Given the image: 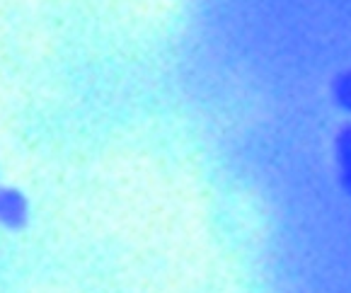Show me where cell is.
<instances>
[{
	"label": "cell",
	"mask_w": 351,
	"mask_h": 293,
	"mask_svg": "<svg viewBox=\"0 0 351 293\" xmlns=\"http://www.w3.org/2000/svg\"><path fill=\"white\" fill-rule=\"evenodd\" d=\"M337 170H339V185L346 196H351V124L341 126L335 139Z\"/></svg>",
	"instance_id": "cell-1"
},
{
	"label": "cell",
	"mask_w": 351,
	"mask_h": 293,
	"mask_svg": "<svg viewBox=\"0 0 351 293\" xmlns=\"http://www.w3.org/2000/svg\"><path fill=\"white\" fill-rule=\"evenodd\" d=\"M332 97L339 109L351 114V71H344L332 80Z\"/></svg>",
	"instance_id": "cell-2"
}]
</instances>
